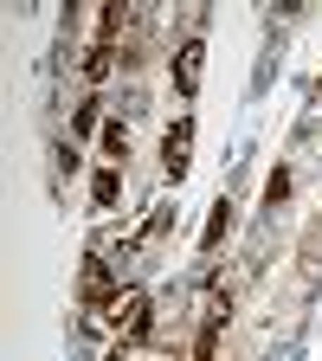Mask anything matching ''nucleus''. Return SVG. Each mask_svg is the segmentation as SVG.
I'll return each mask as SVG.
<instances>
[{
	"label": "nucleus",
	"instance_id": "f257e3e1",
	"mask_svg": "<svg viewBox=\"0 0 322 361\" xmlns=\"http://www.w3.org/2000/svg\"><path fill=\"white\" fill-rule=\"evenodd\" d=\"M116 297H123L116 271H110L104 258H84V310H110Z\"/></svg>",
	"mask_w": 322,
	"mask_h": 361
},
{
	"label": "nucleus",
	"instance_id": "f03ea898",
	"mask_svg": "<svg viewBox=\"0 0 322 361\" xmlns=\"http://www.w3.org/2000/svg\"><path fill=\"white\" fill-rule=\"evenodd\" d=\"M187 155H194V116H180V123L161 135V168H168V180L187 174Z\"/></svg>",
	"mask_w": 322,
	"mask_h": 361
},
{
	"label": "nucleus",
	"instance_id": "7ed1b4c3",
	"mask_svg": "<svg viewBox=\"0 0 322 361\" xmlns=\"http://www.w3.org/2000/svg\"><path fill=\"white\" fill-rule=\"evenodd\" d=\"M200 59H206V45L200 39H180V52H174V90H180V97L200 90Z\"/></svg>",
	"mask_w": 322,
	"mask_h": 361
},
{
	"label": "nucleus",
	"instance_id": "20e7f679",
	"mask_svg": "<svg viewBox=\"0 0 322 361\" xmlns=\"http://www.w3.org/2000/svg\"><path fill=\"white\" fill-rule=\"evenodd\" d=\"M116 200H123V168H116V161H104L97 174H90V207H97V213H110Z\"/></svg>",
	"mask_w": 322,
	"mask_h": 361
},
{
	"label": "nucleus",
	"instance_id": "39448f33",
	"mask_svg": "<svg viewBox=\"0 0 322 361\" xmlns=\"http://www.w3.org/2000/svg\"><path fill=\"white\" fill-rule=\"evenodd\" d=\"M225 233H233V200H219V207H213V219H206V233H200V252H213V245H219Z\"/></svg>",
	"mask_w": 322,
	"mask_h": 361
},
{
	"label": "nucleus",
	"instance_id": "423d86ee",
	"mask_svg": "<svg viewBox=\"0 0 322 361\" xmlns=\"http://www.w3.org/2000/svg\"><path fill=\"white\" fill-rule=\"evenodd\" d=\"M110 65H116V52H110V45H90V59H84V78H90V84H104V78H110Z\"/></svg>",
	"mask_w": 322,
	"mask_h": 361
},
{
	"label": "nucleus",
	"instance_id": "0eeeda50",
	"mask_svg": "<svg viewBox=\"0 0 322 361\" xmlns=\"http://www.w3.org/2000/svg\"><path fill=\"white\" fill-rule=\"evenodd\" d=\"M284 194H290V168H271V180H264V200H271V207H278Z\"/></svg>",
	"mask_w": 322,
	"mask_h": 361
},
{
	"label": "nucleus",
	"instance_id": "6e6552de",
	"mask_svg": "<svg viewBox=\"0 0 322 361\" xmlns=\"http://www.w3.org/2000/svg\"><path fill=\"white\" fill-rule=\"evenodd\" d=\"M104 149H110V155H116V161H123V155H129V129H123V123H110V129H104Z\"/></svg>",
	"mask_w": 322,
	"mask_h": 361
},
{
	"label": "nucleus",
	"instance_id": "1a4fd4ad",
	"mask_svg": "<svg viewBox=\"0 0 322 361\" xmlns=\"http://www.w3.org/2000/svg\"><path fill=\"white\" fill-rule=\"evenodd\" d=\"M123 355H129V348H123V342H116V348H110V355H104V361H123Z\"/></svg>",
	"mask_w": 322,
	"mask_h": 361
},
{
	"label": "nucleus",
	"instance_id": "9d476101",
	"mask_svg": "<svg viewBox=\"0 0 322 361\" xmlns=\"http://www.w3.org/2000/svg\"><path fill=\"white\" fill-rule=\"evenodd\" d=\"M316 90H322V84H316Z\"/></svg>",
	"mask_w": 322,
	"mask_h": 361
}]
</instances>
